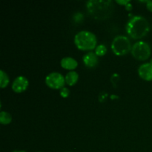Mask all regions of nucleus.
I'll list each match as a JSON object with an SVG mask.
<instances>
[{
    "label": "nucleus",
    "mask_w": 152,
    "mask_h": 152,
    "mask_svg": "<svg viewBox=\"0 0 152 152\" xmlns=\"http://www.w3.org/2000/svg\"><path fill=\"white\" fill-rule=\"evenodd\" d=\"M88 12L95 19L104 20L112 15L114 6L110 0H90L86 4Z\"/></svg>",
    "instance_id": "f257e3e1"
},
{
    "label": "nucleus",
    "mask_w": 152,
    "mask_h": 152,
    "mask_svg": "<svg viewBox=\"0 0 152 152\" xmlns=\"http://www.w3.org/2000/svg\"><path fill=\"white\" fill-rule=\"evenodd\" d=\"M128 34L133 39H140L145 37L150 30L149 23L142 16H134L129 19L126 26Z\"/></svg>",
    "instance_id": "f03ea898"
},
{
    "label": "nucleus",
    "mask_w": 152,
    "mask_h": 152,
    "mask_svg": "<svg viewBox=\"0 0 152 152\" xmlns=\"http://www.w3.org/2000/svg\"><path fill=\"white\" fill-rule=\"evenodd\" d=\"M97 39L94 33L88 31H82L74 37V43L77 48L82 50H91L96 48Z\"/></svg>",
    "instance_id": "7ed1b4c3"
},
{
    "label": "nucleus",
    "mask_w": 152,
    "mask_h": 152,
    "mask_svg": "<svg viewBox=\"0 0 152 152\" xmlns=\"http://www.w3.org/2000/svg\"><path fill=\"white\" fill-rule=\"evenodd\" d=\"M132 48L130 40L127 37L123 35L117 36L111 43V49L117 56L127 54Z\"/></svg>",
    "instance_id": "20e7f679"
},
{
    "label": "nucleus",
    "mask_w": 152,
    "mask_h": 152,
    "mask_svg": "<svg viewBox=\"0 0 152 152\" xmlns=\"http://www.w3.org/2000/svg\"><path fill=\"white\" fill-rule=\"evenodd\" d=\"M132 53L135 59L144 61L150 57L151 53V47L147 42L139 41L134 43L132 48Z\"/></svg>",
    "instance_id": "39448f33"
},
{
    "label": "nucleus",
    "mask_w": 152,
    "mask_h": 152,
    "mask_svg": "<svg viewBox=\"0 0 152 152\" xmlns=\"http://www.w3.org/2000/svg\"><path fill=\"white\" fill-rule=\"evenodd\" d=\"M45 83L50 88L60 89L65 85V79L60 73L52 72L45 77Z\"/></svg>",
    "instance_id": "423d86ee"
},
{
    "label": "nucleus",
    "mask_w": 152,
    "mask_h": 152,
    "mask_svg": "<svg viewBox=\"0 0 152 152\" xmlns=\"http://www.w3.org/2000/svg\"><path fill=\"white\" fill-rule=\"evenodd\" d=\"M28 85L29 82L26 77L24 76H19L13 80L12 83V89L16 93H21L26 90Z\"/></svg>",
    "instance_id": "0eeeda50"
},
{
    "label": "nucleus",
    "mask_w": 152,
    "mask_h": 152,
    "mask_svg": "<svg viewBox=\"0 0 152 152\" xmlns=\"http://www.w3.org/2000/svg\"><path fill=\"white\" fill-rule=\"evenodd\" d=\"M138 74L142 80L146 81L152 80V62H145L140 65Z\"/></svg>",
    "instance_id": "6e6552de"
},
{
    "label": "nucleus",
    "mask_w": 152,
    "mask_h": 152,
    "mask_svg": "<svg viewBox=\"0 0 152 152\" xmlns=\"http://www.w3.org/2000/svg\"><path fill=\"white\" fill-rule=\"evenodd\" d=\"M85 65L88 68H94L98 64V56L94 52L86 53L83 58Z\"/></svg>",
    "instance_id": "1a4fd4ad"
},
{
    "label": "nucleus",
    "mask_w": 152,
    "mask_h": 152,
    "mask_svg": "<svg viewBox=\"0 0 152 152\" xmlns=\"http://www.w3.org/2000/svg\"><path fill=\"white\" fill-rule=\"evenodd\" d=\"M60 64L62 68L67 70H70V71L75 69L77 67V65H78L77 61L75 59H74V58L70 57V56H66V57L62 58L61 59Z\"/></svg>",
    "instance_id": "9d476101"
},
{
    "label": "nucleus",
    "mask_w": 152,
    "mask_h": 152,
    "mask_svg": "<svg viewBox=\"0 0 152 152\" xmlns=\"http://www.w3.org/2000/svg\"><path fill=\"white\" fill-rule=\"evenodd\" d=\"M65 83L70 86H74V85L77 83V82L78 81L79 79V74H77V72L74 71H71L67 73V74L65 75Z\"/></svg>",
    "instance_id": "9b49d317"
},
{
    "label": "nucleus",
    "mask_w": 152,
    "mask_h": 152,
    "mask_svg": "<svg viewBox=\"0 0 152 152\" xmlns=\"http://www.w3.org/2000/svg\"><path fill=\"white\" fill-rule=\"evenodd\" d=\"M12 117L7 111H1L0 112V123L2 125H7L11 123Z\"/></svg>",
    "instance_id": "f8f14e48"
},
{
    "label": "nucleus",
    "mask_w": 152,
    "mask_h": 152,
    "mask_svg": "<svg viewBox=\"0 0 152 152\" xmlns=\"http://www.w3.org/2000/svg\"><path fill=\"white\" fill-rule=\"evenodd\" d=\"M9 82H10V80H9L8 75L3 70H1L0 71V87L1 88H4L6 86H7Z\"/></svg>",
    "instance_id": "ddd939ff"
},
{
    "label": "nucleus",
    "mask_w": 152,
    "mask_h": 152,
    "mask_svg": "<svg viewBox=\"0 0 152 152\" xmlns=\"http://www.w3.org/2000/svg\"><path fill=\"white\" fill-rule=\"evenodd\" d=\"M106 51L107 48L104 45H99L96 46V49H95V53L97 56H104L106 53Z\"/></svg>",
    "instance_id": "4468645a"
},
{
    "label": "nucleus",
    "mask_w": 152,
    "mask_h": 152,
    "mask_svg": "<svg viewBox=\"0 0 152 152\" xmlns=\"http://www.w3.org/2000/svg\"><path fill=\"white\" fill-rule=\"evenodd\" d=\"M69 94H70V91L68 90V88H67L65 87H63L62 88H61L60 95L61 96H62L63 98L68 97Z\"/></svg>",
    "instance_id": "2eb2a0df"
},
{
    "label": "nucleus",
    "mask_w": 152,
    "mask_h": 152,
    "mask_svg": "<svg viewBox=\"0 0 152 152\" xmlns=\"http://www.w3.org/2000/svg\"><path fill=\"white\" fill-rule=\"evenodd\" d=\"M146 7L149 11L152 12V1H146Z\"/></svg>",
    "instance_id": "dca6fc26"
},
{
    "label": "nucleus",
    "mask_w": 152,
    "mask_h": 152,
    "mask_svg": "<svg viewBox=\"0 0 152 152\" xmlns=\"http://www.w3.org/2000/svg\"><path fill=\"white\" fill-rule=\"evenodd\" d=\"M117 3H118V4H124L125 6L126 5V4H129V2H130V1H129V0H122V1H120V0H117Z\"/></svg>",
    "instance_id": "f3484780"
},
{
    "label": "nucleus",
    "mask_w": 152,
    "mask_h": 152,
    "mask_svg": "<svg viewBox=\"0 0 152 152\" xmlns=\"http://www.w3.org/2000/svg\"><path fill=\"white\" fill-rule=\"evenodd\" d=\"M126 8L127 9V10H132V4H130V2H129L128 4H126Z\"/></svg>",
    "instance_id": "a211bd4d"
},
{
    "label": "nucleus",
    "mask_w": 152,
    "mask_h": 152,
    "mask_svg": "<svg viewBox=\"0 0 152 152\" xmlns=\"http://www.w3.org/2000/svg\"><path fill=\"white\" fill-rule=\"evenodd\" d=\"M12 152H26V151H18V150H15V151H13Z\"/></svg>",
    "instance_id": "6ab92c4d"
}]
</instances>
